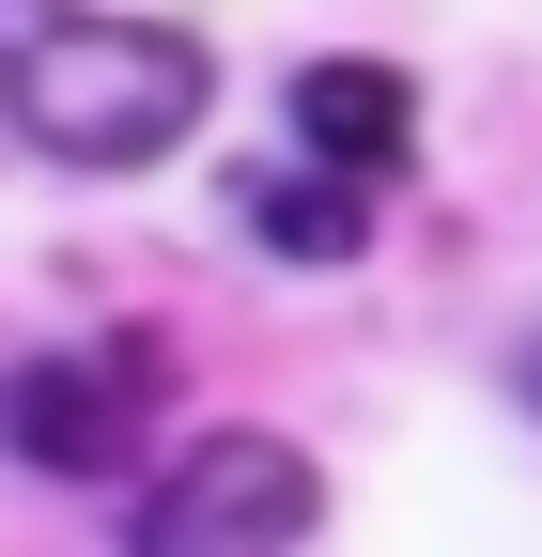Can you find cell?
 <instances>
[{
	"label": "cell",
	"mask_w": 542,
	"mask_h": 557,
	"mask_svg": "<svg viewBox=\"0 0 542 557\" xmlns=\"http://www.w3.org/2000/svg\"><path fill=\"white\" fill-rule=\"evenodd\" d=\"M310 527H325V480L295 434H201L124 511V557H295Z\"/></svg>",
	"instance_id": "cell-2"
},
{
	"label": "cell",
	"mask_w": 542,
	"mask_h": 557,
	"mask_svg": "<svg viewBox=\"0 0 542 557\" xmlns=\"http://www.w3.org/2000/svg\"><path fill=\"white\" fill-rule=\"evenodd\" d=\"M512 387H527V418H542V325H527V341H512Z\"/></svg>",
	"instance_id": "cell-7"
},
{
	"label": "cell",
	"mask_w": 542,
	"mask_h": 557,
	"mask_svg": "<svg viewBox=\"0 0 542 557\" xmlns=\"http://www.w3.org/2000/svg\"><path fill=\"white\" fill-rule=\"evenodd\" d=\"M156 418V357L140 341H94V357H32L16 387H0V434H16L47 480H109L124 449H140Z\"/></svg>",
	"instance_id": "cell-3"
},
{
	"label": "cell",
	"mask_w": 542,
	"mask_h": 557,
	"mask_svg": "<svg viewBox=\"0 0 542 557\" xmlns=\"http://www.w3.org/2000/svg\"><path fill=\"white\" fill-rule=\"evenodd\" d=\"M248 233H263V248H295V263H357L372 186H342V171H263V186H248Z\"/></svg>",
	"instance_id": "cell-5"
},
{
	"label": "cell",
	"mask_w": 542,
	"mask_h": 557,
	"mask_svg": "<svg viewBox=\"0 0 542 557\" xmlns=\"http://www.w3.org/2000/svg\"><path fill=\"white\" fill-rule=\"evenodd\" d=\"M295 156L342 171V186H387L403 156H419V94H403L387 62H310L295 78Z\"/></svg>",
	"instance_id": "cell-4"
},
{
	"label": "cell",
	"mask_w": 542,
	"mask_h": 557,
	"mask_svg": "<svg viewBox=\"0 0 542 557\" xmlns=\"http://www.w3.org/2000/svg\"><path fill=\"white\" fill-rule=\"evenodd\" d=\"M0 109H16L32 156L62 171H156L171 139L218 109V47L171 16H62L0 62Z\"/></svg>",
	"instance_id": "cell-1"
},
{
	"label": "cell",
	"mask_w": 542,
	"mask_h": 557,
	"mask_svg": "<svg viewBox=\"0 0 542 557\" xmlns=\"http://www.w3.org/2000/svg\"><path fill=\"white\" fill-rule=\"evenodd\" d=\"M62 16H78V0H0V62H16L32 32H62Z\"/></svg>",
	"instance_id": "cell-6"
}]
</instances>
